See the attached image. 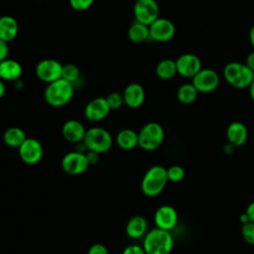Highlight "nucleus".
Instances as JSON below:
<instances>
[{
  "label": "nucleus",
  "instance_id": "f257e3e1",
  "mask_svg": "<svg viewBox=\"0 0 254 254\" xmlns=\"http://www.w3.org/2000/svg\"><path fill=\"white\" fill-rule=\"evenodd\" d=\"M73 94V84L61 77L48 83L44 91V98L49 105L53 107H62L66 105L72 99Z\"/></svg>",
  "mask_w": 254,
  "mask_h": 254
},
{
  "label": "nucleus",
  "instance_id": "f03ea898",
  "mask_svg": "<svg viewBox=\"0 0 254 254\" xmlns=\"http://www.w3.org/2000/svg\"><path fill=\"white\" fill-rule=\"evenodd\" d=\"M142 246L146 254H170L174 238L170 231L156 227L146 233Z\"/></svg>",
  "mask_w": 254,
  "mask_h": 254
},
{
  "label": "nucleus",
  "instance_id": "7ed1b4c3",
  "mask_svg": "<svg viewBox=\"0 0 254 254\" xmlns=\"http://www.w3.org/2000/svg\"><path fill=\"white\" fill-rule=\"evenodd\" d=\"M168 182L167 169L156 165L145 173L141 182V190L146 196L154 197L164 190Z\"/></svg>",
  "mask_w": 254,
  "mask_h": 254
},
{
  "label": "nucleus",
  "instance_id": "20e7f679",
  "mask_svg": "<svg viewBox=\"0 0 254 254\" xmlns=\"http://www.w3.org/2000/svg\"><path fill=\"white\" fill-rule=\"evenodd\" d=\"M164 137L165 131L162 125L157 122H149L138 133V146L145 151H154L161 146Z\"/></svg>",
  "mask_w": 254,
  "mask_h": 254
},
{
  "label": "nucleus",
  "instance_id": "39448f33",
  "mask_svg": "<svg viewBox=\"0 0 254 254\" xmlns=\"http://www.w3.org/2000/svg\"><path fill=\"white\" fill-rule=\"evenodd\" d=\"M83 142L88 151L103 154L110 150L113 144V139L106 129L101 127H91L86 130Z\"/></svg>",
  "mask_w": 254,
  "mask_h": 254
},
{
  "label": "nucleus",
  "instance_id": "423d86ee",
  "mask_svg": "<svg viewBox=\"0 0 254 254\" xmlns=\"http://www.w3.org/2000/svg\"><path fill=\"white\" fill-rule=\"evenodd\" d=\"M133 14L135 21L150 26L160 17V7L156 0H136Z\"/></svg>",
  "mask_w": 254,
  "mask_h": 254
},
{
  "label": "nucleus",
  "instance_id": "0eeeda50",
  "mask_svg": "<svg viewBox=\"0 0 254 254\" xmlns=\"http://www.w3.org/2000/svg\"><path fill=\"white\" fill-rule=\"evenodd\" d=\"M63 64L54 59H45L36 65L35 72L37 77L46 83H51L62 77Z\"/></svg>",
  "mask_w": 254,
  "mask_h": 254
},
{
  "label": "nucleus",
  "instance_id": "6e6552de",
  "mask_svg": "<svg viewBox=\"0 0 254 254\" xmlns=\"http://www.w3.org/2000/svg\"><path fill=\"white\" fill-rule=\"evenodd\" d=\"M150 39L159 43L171 41L176 34L175 24L167 18H158L149 26Z\"/></svg>",
  "mask_w": 254,
  "mask_h": 254
},
{
  "label": "nucleus",
  "instance_id": "1a4fd4ad",
  "mask_svg": "<svg viewBox=\"0 0 254 254\" xmlns=\"http://www.w3.org/2000/svg\"><path fill=\"white\" fill-rule=\"evenodd\" d=\"M88 167L89 163L85 154L76 151L66 153L62 159V168L64 172L71 176H77L84 173Z\"/></svg>",
  "mask_w": 254,
  "mask_h": 254
},
{
  "label": "nucleus",
  "instance_id": "9d476101",
  "mask_svg": "<svg viewBox=\"0 0 254 254\" xmlns=\"http://www.w3.org/2000/svg\"><path fill=\"white\" fill-rule=\"evenodd\" d=\"M191 83L198 92L207 93L215 90L219 84L218 73L211 68H201L193 77Z\"/></svg>",
  "mask_w": 254,
  "mask_h": 254
},
{
  "label": "nucleus",
  "instance_id": "9b49d317",
  "mask_svg": "<svg viewBox=\"0 0 254 254\" xmlns=\"http://www.w3.org/2000/svg\"><path fill=\"white\" fill-rule=\"evenodd\" d=\"M18 150L20 159L28 165H35L39 163L44 155L42 144L35 138H27Z\"/></svg>",
  "mask_w": 254,
  "mask_h": 254
},
{
  "label": "nucleus",
  "instance_id": "f8f14e48",
  "mask_svg": "<svg viewBox=\"0 0 254 254\" xmlns=\"http://www.w3.org/2000/svg\"><path fill=\"white\" fill-rule=\"evenodd\" d=\"M177 71L184 77H193L202 67L199 58L193 54H183L176 60Z\"/></svg>",
  "mask_w": 254,
  "mask_h": 254
},
{
  "label": "nucleus",
  "instance_id": "ddd939ff",
  "mask_svg": "<svg viewBox=\"0 0 254 254\" xmlns=\"http://www.w3.org/2000/svg\"><path fill=\"white\" fill-rule=\"evenodd\" d=\"M110 110L105 97H95L86 104L84 108V116L89 121L98 122L106 118Z\"/></svg>",
  "mask_w": 254,
  "mask_h": 254
},
{
  "label": "nucleus",
  "instance_id": "4468645a",
  "mask_svg": "<svg viewBox=\"0 0 254 254\" xmlns=\"http://www.w3.org/2000/svg\"><path fill=\"white\" fill-rule=\"evenodd\" d=\"M179 215L177 210L171 205H162L160 206L155 214L154 221L156 227L171 231L178 223Z\"/></svg>",
  "mask_w": 254,
  "mask_h": 254
},
{
  "label": "nucleus",
  "instance_id": "2eb2a0df",
  "mask_svg": "<svg viewBox=\"0 0 254 254\" xmlns=\"http://www.w3.org/2000/svg\"><path fill=\"white\" fill-rule=\"evenodd\" d=\"M124 103L130 108H138L145 101V90L143 86L137 82L129 83L123 91Z\"/></svg>",
  "mask_w": 254,
  "mask_h": 254
},
{
  "label": "nucleus",
  "instance_id": "dca6fc26",
  "mask_svg": "<svg viewBox=\"0 0 254 254\" xmlns=\"http://www.w3.org/2000/svg\"><path fill=\"white\" fill-rule=\"evenodd\" d=\"M85 132H86V129L84 125L80 121L74 120V119L65 121L62 128V133L64 138L66 141L74 144L83 140Z\"/></svg>",
  "mask_w": 254,
  "mask_h": 254
},
{
  "label": "nucleus",
  "instance_id": "f3484780",
  "mask_svg": "<svg viewBox=\"0 0 254 254\" xmlns=\"http://www.w3.org/2000/svg\"><path fill=\"white\" fill-rule=\"evenodd\" d=\"M248 137L247 127L239 121L230 123L226 129V138L229 144L234 147L242 146Z\"/></svg>",
  "mask_w": 254,
  "mask_h": 254
},
{
  "label": "nucleus",
  "instance_id": "a211bd4d",
  "mask_svg": "<svg viewBox=\"0 0 254 254\" xmlns=\"http://www.w3.org/2000/svg\"><path fill=\"white\" fill-rule=\"evenodd\" d=\"M23 72L22 65L19 62L6 59L0 62V78L6 81L19 80Z\"/></svg>",
  "mask_w": 254,
  "mask_h": 254
},
{
  "label": "nucleus",
  "instance_id": "6ab92c4d",
  "mask_svg": "<svg viewBox=\"0 0 254 254\" xmlns=\"http://www.w3.org/2000/svg\"><path fill=\"white\" fill-rule=\"evenodd\" d=\"M148 228V222L144 216L135 215L131 217L125 227V231L128 237L132 239H139L146 235Z\"/></svg>",
  "mask_w": 254,
  "mask_h": 254
},
{
  "label": "nucleus",
  "instance_id": "aec40b11",
  "mask_svg": "<svg viewBox=\"0 0 254 254\" xmlns=\"http://www.w3.org/2000/svg\"><path fill=\"white\" fill-rule=\"evenodd\" d=\"M19 33V24L17 20L9 15L0 17V38L9 43L13 41Z\"/></svg>",
  "mask_w": 254,
  "mask_h": 254
},
{
  "label": "nucleus",
  "instance_id": "412c9836",
  "mask_svg": "<svg viewBox=\"0 0 254 254\" xmlns=\"http://www.w3.org/2000/svg\"><path fill=\"white\" fill-rule=\"evenodd\" d=\"M116 144L122 150H133L138 146V133L132 129H122L116 136Z\"/></svg>",
  "mask_w": 254,
  "mask_h": 254
},
{
  "label": "nucleus",
  "instance_id": "4be33fe9",
  "mask_svg": "<svg viewBox=\"0 0 254 254\" xmlns=\"http://www.w3.org/2000/svg\"><path fill=\"white\" fill-rule=\"evenodd\" d=\"M127 36L130 42L135 44H141L150 39L149 26L135 21L129 27L127 31Z\"/></svg>",
  "mask_w": 254,
  "mask_h": 254
},
{
  "label": "nucleus",
  "instance_id": "5701e85b",
  "mask_svg": "<svg viewBox=\"0 0 254 254\" xmlns=\"http://www.w3.org/2000/svg\"><path fill=\"white\" fill-rule=\"evenodd\" d=\"M26 139L25 132L19 127H10L3 134V141L9 147L19 148Z\"/></svg>",
  "mask_w": 254,
  "mask_h": 254
},
{
  "label": "nucleus",
  "instance_id": "b1692460",
  "mask_svg": "<svg viewBox=\"0 0 254 254\" xmlns=\"http://www.w3.org/2000/svg\"><path fill=\"white\" fill-rule=\"evenodd\" d=\"M155 71L157 76L163 80H169L173 78L178 73L176 61L171 59L160 61L156 65Z\"/></svg>",
  "mask_w": 254,
  "mask_h": 254
},
{
  "label": "nucleus",
  "instance_id": "393cba45",
  "mask_svg": "<svg viewBox=\"0 0 254 254\" xmlns=\"http://www.w3.org/2000/svg\"><path fill=\"white\" fill-rule=\"evenodd\" d=\"M198 91L192 83L182 84L177 91V98L183 104H190L195 101Z\"/></svg>",
  "mask_w": 254,
  "mask_h": 254
},
{
  "label": "nucleus",
  "instance_id": "a878e982",
  "mask_svg": "<svg viewBox=\"0 0 254 254\" xmlns=\"http://www.w3.org/2000/svg\"><path fill=\"white\" fill-rule=\"evenodd\" d=\"M253 80H254V71L250 69L248 66H246L245 64H243L242 69L238 77L236 78V80L233 82L232 86L239 89H243V88L249 87Z\"/></svg>",
  "mask_w": 254,
  "mask_h": 254
},
{
  "label": "nucleus",
  "instance_id": "bb28decb",
  "mask_svg": "<svg viewBox=\"0 0 254 254\" xmlns=\"http://www.w3.org/2000/svg\"><path fill=\"white\" fill-rule=\"evenodd\" d=\"M243 64L238 63V62H231L228 63L224 68H223V76L224 79L230 84L232 85L233 82L236 80V78L238 77L241 69H242Z\"/></svg>",
  "mask_w": 254,
  "mask_h": 254
},
{
  "label": "nucleus",
  "instance_id": "cd10ccee",
  "mask_svg": "<svg viewBox=\"0 0 254 254\" xmlns=\"http://www.w3.org/2000/svg\"><path fill=\"white\" fill-rule=\"evenodd\" d=\"M80 75L79 68L73 64H63V70H62V78L71 82L74 84L75 81L78 80Z\"/></svg>",
  "mask_w": 254,
  "mask_h": 254
},
{
  "label": "nucleus",
  "instance_id": "c85d7f7f",
  "mask_svg": "<svg viewBox=\"0 0 254 254\" xmlns=\"http://www.w3.org/2000/svg\"><path fill=\"white\" fill-rule=\"evenodd\" d=\"M167 176L169 182L179 183L185 178V170L182 166L173 165L167 169Z\"/></svg>",
  "mask_w": 254,
  "mask_h": 254
},
{
  "label": "nucleus",
  "instance_id": "c756f323",
  "mask_svg": "<svg viewBox=\"0 0 254 254\" xmlns=\"http://www.w3.org/2000/svg\"><path fill=\"white\" fill-rule=\"evenodd\" d=\"M105 98H106V101L111 110L119 109L123 106V104H125L123 94L119 93V92H115V91L110 92Z\"/></svg>",
  "mask_w": 254,
  "mask_h": 254
},
{
  "label": "nucleus",
  "instance_id": "7c9ffc66",
  "mask_svg": "<svg viewBox=\"0 0 254 254\" xmlns=\"http://www.w3.org/2000/svg\"><path fill=\"white\" fill-rule=\"evenodd\" d=\"M241 234L243 239L250 245H254V222L248 221L241 226Z\"/></svg>",
  "mask_w": 254,
  "mask_h": 254
},
{
  "label": "nucleus",
  "instance_id": "2f4dec72",
  "mask_svg": "<svg viewBox=\"0 0 254 254\" xmlns=\"http://www.w3.org/2000/svg\"><path fill=\"white\" fill-rule=\"evenodd\" d=\"M70 7L75 11H85L91 7L94 0H68Z\"/></svg>",
  "mask_w": 254,
  "mask_h": 254
},
{
  "label": "nucleus",
  "instance_id": "473e14b6",
  "mask_svg": "<svg viewBox=\"0 0 254 254\" xmlns=\"http://www.w3.org/2000/svg\"><path fill=\"white\" fill-rule=\"evenodd\" d=\"M87 254H109V253L107 248L103 244L95 243L89 247Z\"/></svg>",
  "mask_w": 254,
  "mask_h": 254
},
{
  "label": "nucleus",
  "instance_id": "72a5a7b5",
  "mask_svg": "<svg viewBox=\"0 0 254 254\" xmlns=\"http://www.w3.org/2000/svg\"><path fill=\"white\" fill-rule=\"evenodd\" d=\"M122 254H146L143 246H139V245H136V244H133V245H129L127 246Z\"/></svg>",
  "mask_w": 254,
  "mask_h": 254
},
{
  "label": "nucleus",
  "instance_id": "f704fd0d",
  "mask_svg": "<svg viewBox=\"0 0 254 254\" xmlns=\"http://www.w3.org/2000/svg\"><path fill=\"white\" fill-rule=\"evenodd\" d=\"M8 56H9L8 43L0 38V62L8 59Z\"/></svg>",
  "mask_w": 254,
  "mask_h": 254
},
{
  "label": "nucleus",
  "instance_id": "c9c22d12",
  "mask_svg": "<svg viewBox=\"0 0 254 254\" xmlns=\"http://www.w3.org/2000/svg\"><path fill=\"white\" fill-rule=\"evenodd\" d=\"M85 156H86V159L89 163V166L90 165H95L99 159H100V154L99 153H96L94 151H87L85 153Z\"/></svg>",
  "mask_w": 254,
  "mask_h": 254
},
{
  "label": "nucleus",
  "instance_id": "e433bc0d",
  "mask_svg": "<svg viewBox=\"0 0 254 254\" xmlns=\"http://www.w3.org/2000/svg\"><path fill=\"white\" fill-rule=\"evenodd\" d=\"M245 65L254 71V52L250 53L247 56V58L245 60Z\"/></svg>",
  "mask_w": 254,
  "mask_h": 254
},
{
  "label": "nucleus",
  "instance_id": "4c0bfd02",
  "mask_svg": "<svg viewBox=\"0 0 254 254\" xmlns=\"http://www.w3.org/2000/svg\"><path fill=\"white\" fill-rule=\"evenodd\" d=\"M245 212L247 213V215H248L250 221H253V222H254V200L251 201V202L248 204V206H247Z\"/></svg>",
  "mask_w": 254,
  "mask_h": 254
},
{
  "label": "nucleus",
  "instance_id": "58836bf2",
  "mask_svg": "<svg viewBox=\"0 0 254 254\" xmlns=\"http://www.w3.org/2000/svg\"><path fill=\"white\" fill-rule=\"evenodd\" d=\"M240 219V222H241V224H244V223H246V222H248V221H250V219H249V217H248V215H247V213L246 212H243L241 215H240V217H239Z\"/></svg>",
  "mask_w": 254,
  "mask_h": 254
},
{
  "label": "nucleus",
  "instance_id": "ea45409f",
  "mask_svg": "<svg viewBox=\"0 0 254 254\" xmlns=\"http://www.w3.org/2000/svg\"><path fill=\"white\" fill-rule=\"evenodd\" d=\"M249 41H250L252 47L254 48V25L251 27V29L249 31Z\"/></svg>",
  "mask_w": 254,
  "mask_h": 254
},
{
  "label": "nucleus",
  "instance_id": "a19ab883",
  "mask_svg": "<svg viewBox=\"0 0 254 254\" xmlns=\"http://www.w3.org/2000/svg\"><path fill=\"white\" fill-rule=\"evenodd\" d=\"M5 91H6V87H5V84H4V80H2L0 78V98H2L4 96Z\"/></svg>",
  "mask_w": 254,
  "mask_h": 254
},
{
  "label": "nucleus",
  "instance_id": "79ce46f5",
  "mask_svg": "<svg viewBox=\"0 0 254 254\" xmlns=\"http://www.w3.org/2000/svg\"><path fill=\"white\" fill-rule=\"evenodd\" d=\"M248 88H249V94H250V97H251V99L254 101V80L252 81V83L250 84V86H249Z\"/></svg>",
  "mask_w": 254,
  "mask_h": 254
},
{
  "label": "nucleus",
  "instance_id": "37998d69",
  "mask_svg": "<svg viewBox=\"0 0 254 254\" xmlns=\"http://www.w3.org/2000/svg\"><path fill=\"white\" fill-rule=\"evenodd\" d=\"M38 1H42V0H38Z\"/></svg>",
  "mask_w": 254,
  "mask_h": 254
}]
</instances>
